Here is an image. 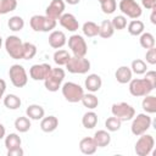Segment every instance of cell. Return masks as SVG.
<instances>
[{"instance_id":"cell-1","label":"cell","mask_w":156,"mask_h":156,"mask_svg":"<svg viewBox=\"0 0 156 156\" xmlns=\"http://www.w3.org/2000/svg\"><path fill=\"white\" fill-rule=\"evenodd\" d=\"M65 71L60 67H56V68H51L50 72L48 73L46 78L44 79V85L46 88V90L49 91H57L61 85H62V82L65 79Z\"/></svg>"},{"instance_id":"cell-34","label":"cell","mask_w":156,"mask_h":156,"mask_svg":"<svg viewBox=\"0 0 156 156\" xmlns=\"http://www.w3.org/2000/svg\"><path fill=\"white\" fill-rule=\"evenodd\" d=\"M139 43L144 49H150L155 46V37L149 32H143L139 38Z\"/></svg>"},{"instance_id":"cell-28","label":"cell","mask_w":156,"mask_h":156,"mask_svg":"<svg viewBox=\"0 0 156 156\" xmlns=\"http://www.w3.org/2000/svg\"><path fill=\"white\" fill-rule=\"evenodd\" d=\"M82 30H83V34L88 38H93V37L99 35V26L93 21L85 22L82 27Z\"/></svg>"},{"instance_id":"cell-5","label":"cell","mask_w":156,"mask_h":156,"mask_svg":"<svg viewBox=\"0 0 156 156\" xmlns=\"http://www.w3.org/2000/svg\"><path fill=\"white\" fill-rule=\"evenodd\" d=\"M132 119L133 121H132L130 130L136 136L146 133L147 129L151 127V122H152L151 121V117L149 116V113H138Z\"/></svg>"},{"instance_id":"cell-16","label":"cell","mask_w":156,"mask_h":156,"mask_svg":"<svg viewBox=\"0 0 156 156\" xmlns=\"http://www.w3.org/2000/svg\"><path fill=\"white\" fill-rule=\"evenodd\" d=\"M67 43L66 34L62 30H52L49 34V45L54 49H61Z\"/></svg>"},{"instance_id":"cell-27","label":"cell","mask_w":156,"mask_h":156,"mask_svg":"<svg viewBox=\"0 0 156 156\" xmlns=\"http://www.w3.org/2000/svg\"><path fill=\"white\" fill-rule=\"evenodd\" d=\"M21 104H22V101H21V99L16 94H7L4 98V105L9 110H17V108H20Z\"/></svg>"},{"instance_id":"cell-30","label":"cell","mask_w":156,"mask_h":156,"mask_svg":"<svg viewBox=\"0 0 156 156\" xmlns=\"http://www.w3.org/2000/svg\"><path fill=\"white\" fill-rule=\"evenodd\" d=\"M22 144V140L20 138L18 134L16 133H10L5 136V147L7 150H11V149H15V147H20Z\"/></svg>"},{"instance_id":"cell-2","label":"cell","mask_w":156,"mask_h":156,"mask_svg":"<svg viewBox=\"0 0 156 156\" xmlns=\"http://www.w3.org/2000/svg\"><path fill=\"white\" fill-rule=\"evenodd\" d=\"M61 91L63 98L68 101V102H79L84 95V90L83 88L73 82H66L63 85H61Z\"/></svg>"},{"instance_id":"cell-22","label":"cell","mask_w":156,"mask_h":156,"mask_svg":"<svg viewBox=\"0 0 156 156\" xmlns=\"http://www.w3.org/2000/svg\"><path fill=\"white\" fill-rule=\"evenodd\" d=\"M93 138H94L98 147H105V146H107L111 143V135H110L108 130L100 129V130L95 132V134H94Z\"/></svg>"},{"instance_id":"cell-26","label":"cell","mask_w":156,"mask_h":156,"mask_svg":"<svg viewBox=\"0 0 156 156\" xmlns=\"http://www.w3.org/2000/svg\"><path fill=\"white\" fill-rule=\"evenodd\" d=\"M145 29V26H144V22L140 21V20H133L128 23V33L130 35H134V37H138L140 35Z\"/></svg>"},{"instance_id":"cell-11","label":"cell","mask_w":156,"mask_h":156,"mask_svg":"<svg viewBox=\"0 0 156 156\" xmlns=\"http://www.w3.org/2000/svg\"><path fill=\"white\" fill-rule=\"evenodd\" d=\"M118 7L123 15L133 20H138L143 13L141 6L135 0H121Z\"/></svg>"},{"instance_id":"cell-17","label":"cell","mask_w":156,"mask_h":156,"mask_svg":"<svg viewBox=\"0 0 156 156\" xmlns=\"http://www.w3.org/2000/svg\"><path fill=\"white\" fill-rule=\"evenodd\" d=\"M84 85H85L87 90H88V91H90V93L99 91V90H100V88H101V85H102L101 77H100L99 74L91 73V74H89V76L85 78Z\"/></svg>"},{"instance_id":"cell-15","label":"cell","mask_w":156,"mask_h":156,"mask_svg":"<svg viewBox=\"0 0 156 156\" xmlns=\"http://www.w3.org/2000/svg\"><path fill=\"white\" fill-rule=\"evenodd\" d=\"M58 22L65 29H67L69 32H76L79 28V23H78L76 16L72 13H65L63 12L61 15V17L58 18Z\"/></svg>"},{"instance_id":"cell-31","label":"cell","mask_w":156,"mask_h":156,"mask_svg":"<svg viewBox=\"0 0 156 156\" xmlns=\"http://www.w3.org/2000/svg\"><path fill=\"white\" fill-rule=\"evenodd\" d=\"M80 101H82L83 106L87 107V108H89V110H94V108H96L99 106V99L93 93L84 94Z\"/></svg>"},{"instance_id":"cell-25","label":"cell","mask_w":156,"mask_h":156,"mask_svg":"<svg viewBox=\"0 0 156 156\" xmlns=\"http://www.w3.org/2000/svg\"><path fill=\"white\" fill-rule=\"evenodd\" d=\"M82 124L87 129H93L98 124V115L94 111H88L82 117Z\"/></svg>"},{"instance_id":"cell-20","label":"cell","mask_w":156,"mask_h":156,"mask_svg":"<svg viewBox=\"0 0 156 156\" xmlns=\"http://www.w3.org/2000/svg\"><path fill=\"white\" fill-rule=\"evenodd\" d=\"M26 116H27L29 119L39 121V119H41V118L45 116V110H44V107H41L40 105L32 104V105H29V106L26 108Z\"/></svg>"},{"instance_id":"cell-33","label":"cell","mask_w":156,"mask_h":156,"mask_svg":"<svg viewBox=\"0 0 156 156\" xmlns=\"http://www.w3.org/2000/svg\"><path fill=\"white\" fill-rule=\"evenodd\" d=\"M7 26L12 32H20L24 27V21L21 16H12L7 21Z\"/></svg>"},{"instance_id":"cell-46","label":"cell","mask_w":156,"mask_h":156,"mask_svg":"<svg viewBox=\"0 0 156 156\" xmlns=\"http://www.w3.org/2000/svg\"><path fill=\"white\" fill-rule=\"evenodd\" d=\"M5 134H6V129H5L4 124H2V123H0V139L5 138Z\"/></svg>"},{"instance_id":"cell-44","label":"cell","mask_w":156,"mask_h":156,"mask_svg":"<svg viewBox=\"0 0 156 156\" xmlns=\"http://www.w3.org/2000/svg\"><path fill=\"white\" fill-rule=\"evenodd\" d=\"M24 152L22 150V147H15V149H11V150H7V156H22Z\"/></svg>"},{"instance_id":"cell-24","label":"cell","mask_w":156,"mask_h":156,"mask_svg":"<svg viewBox=\"0 0 156 156\" xmlns=\"http://www.w3.org/2000/svg\"><path fill=\"white\" fill-rule=\"evenodd\" d=\"M141 107L149 115L155 113L156 112V96L150 95V94L145 95L143 101H141Z\"/></svg>"},{"instance_id":"cell-19","label":"cell","mask_w":156,"mask_h":156,"mask_svg":"<svg viewBox=\"0 0 156 156\" xmlns=\"http://www.w3.org/2000/svg\"><path fill=\"white\" fill-rule=\"evenodd\" d=\"M132 76H133V72H132L130 67H128V66H121L115 72V78L121 84L129 83V80L132 79Z\"/></svg>"},{"instance_id":"cell-13","label":"cell","mask_w":156,"mask_h":156,"mask_svg":"<svg viewBox=\"0 0 156 156\" xmlns=\"http://www.w3.org/2000/svg\"><path fill=\"white\" fill-rule=\"evenodd\" d=\"M65 1L63 0H51L45 10V15L52 20H58L65 12Z\"/></svg>"},{"instance_id":"cell-10","label":"cell","mask_w":156,"mask_h":156,"mask_svg":"<svg viewBox=\"0 0 156 156\" xmlns=\"http://www.w3.org/2000/svg\"><path fill=\"white\" fill-rule=\"evenodd\" d=\"M154 146H155L154 136L144 133V134L139 135V139L136 140L135 146H134V151L138 156H147L152 151Z\"/></svg>"},{"instance_id":"cell-32","label":"cell","mask_w":156,"mask_h":156,"mask_svg":"<svg viewBox=\"0 0 156 156\" xmlns=\"http://www.w3.org/2000/svg\"><path fill=\"white\" fill-rule=\"evenodd\" d=\"M30 119L27 117V116H22V117H18L16 118L15 121V128L20 132V133H26L30 129Z\"/></svg>"},{"instance_id":"cell-37","label":"cell","mask_w":156,"mask_h":156,"mask_svg":"<svg viewBox=\"0 0 156 156\" xmlns=\"http://www.w3.org/2000/svg\"><path fill=\"white\" fill-rule=\"evenodd\" d=\"M17 7V0H0V15H6Z\"/></svg>"},{"instance_id":"cell-48","label":"cell","mask_w":156,"mask_h":156,"mask_svg":"<svg viewBox=\"0 0 156 156\" xmlns=\"http://www.w3.org/2000/svg\"><path fill=\"white\" fill-rule=\"evenodd\" d=\"M65 1H66L68 5H77L80 0H65Z\"/></svg>"},{"instance_id":"cell-12","label":"cell","mask_w":156,"mask_h":156,"mask_svg":"<svg viewBox=\"0 0 156 156\" xmlns=\"http://www.w3.org/2000/svg\"><path fill=\"white\" fill-rule=\"evenodd\" d=\"M68 46L74 56H85L88 52L85 39L79 34H73L68 38Z\"/></svg>"},{"instance_id":"cell-41","label":"cell","mask_w":156,"mask_h":156,"mask_svg":"<svg viewBox=\"0 0 156 156\" xmlns=\"http://www.w3.org/2000/svg\"><path fill=\"white\" fill-rule=\"evenodd\" d=\"M145 58H146V62L150 63V65L156 63V49H155V46L147 49V51L145 54Z\"/></svg>"},{"instance_id":"cell-4","label":"cell","mask_w":156,"mask_h":156,"mask_svg":"<svg viewBox=\"0 0 156 156\" xmlns=\"http://www.w3.org/2000/svg\"><path fill=\"white\" fill-rule=\"evenodd\" d=\"M29 24L34 32H50L56 27V20H52L46 15H34L30 17Z\"/></svg>"},{"instance_id":"cell-3","label":"cell","mask_w":156,"mask_h":156,"mask_svg":"<svg viewBox=\"0 0 156 156\" xmlns=\"http://www.w3.org/2000/svg\"><path fill=\"white\" fill-rule=\"evenodd\" d=\"M69 73L84 74L90 69V61L85 56H71L68 62L65 65Z\"/></svg>"},{"instance_id":"cell-35","label":"cell","mask_w":156,"mask_h":156,"mask_svg":"<svg viewBox=\"0 0 156 156\" xmlns=\"http://www.w3.org/2000/svg\"><path fill=\"white\" fill-rule=\"evenodd\" d=\"M35 55H37V46L33 43H29V41L23 43L22 58L23 60H32Z\"/></svg>"},{"instance_id":"cell-47","label":"cell","mask_w":156,"mask_h":156,"mask_svg":"<svg viewBox=\"0 0 156 156\" xmlns=\"http://www.w3.org/2000/svg\"><path fill=\"white\" fill-rule=\"evenodd\" d=\"M155 9H156V7H155ZM155 9H152V10H151V11H152V13H151V17H150V18H151V23H154V24L156 23V20H155V11H156V10H155Z\"/></svg>"},{"instance_id":"cell-38","label":"cell","mask_w":156,"mask_h":156,"mask_svg":"<svg viewBox=\"0 0 156 156\" xmlns=\"http://www.w3.org/2000/svg\"><path fill=\"white\" fill-rule=\"evenodd\" d=\"M121 124H122V121H119L117 117L112 116V117H108L106 121H105V127L108 132H117L121 129Z\"/></svg>"},{"instance_id":"cell-39","label":"cell","mask_w":156,"mask_h":156,"mask_svg":"<svg viewBox=\"0 0 156 156\" xmlns=\"http://www.w3.org/2000/svg\"><path fill=\"white\" fill-rule=\"evenodd\" d=\"M111 23H112L115 30L116 29L117 30H122V29H124L127 27V18L123 15H117L111 20Z\"/></svg>"},{"instance_id":"cell-43","label":"cell","mask_w":156,"mask_h":156,"mask_svg":"<svg viewBox=\"0 0 156 156\" xmlns=\"http://www.w3.org/2000/svg\"><path fill=\"white\" fill-rule=\"evenodd\" d=\"M141 5L146 10H152L156 7V0H141Z\"/></svg>"},{"instance_id":"cell-50","label":"cell","mask_w":156,"mask_h":156,"mask_svg":"<svg viewBox=\"0 0 156 156\" xmlns=\"http://www.w3.org/2000/svg\"><path fill=\"white\" fill-rule=\"evenodd\" d=\"M98 1H99V2L101 4V2H102V1H105V0H98Z\"/></svg>"},{"instance_id":"cell-14","label":"cell","mask_w":156,"mask_h":156,"mask_svg":"<svg viewBox=\"0 0 156 156\" xmlns=\"http://www.w3.org/2000/svg\"><path fill=\"white\" fill-rule=\"evenodd\" d=\"M51 68L49 63H37L29 68V76L33 80H44Z\"/></svg>"},{"instance_id":"cell-42","label":"cell","mask_w":156,"mask_h":156,"mask_svg":"<svg viewBox=\"0 0 156 156\" xmlns=\"http://www.w3.org/2000/svg\"><path fill=\"white\" fill-rule=\"evenodd\" d=\"M144 78L151 84V87H152L154 89L156 88V72H155V71H146Z\"/></svg>"},{"instance_id":"cell-18","label":"cell","mask_w":156,"mask_h":156,"mask_svg":"<svg viewBox=\"0 0 156 156\" xmlns=\"http://www.w3.org/2000/svg\"><path fill=\"white\" fill-rule=\"evenodd\" d=\"M96 149H98V145H96L94 138L85 136L79 141V150L84 155H93L96 152Z\"/></svg>"},{"instance_id":"cell-36","label":"cell","mask_w":156,"mask_h":156,"mask_svg":"<svg viewBox=\"0 0 156 156\" xmlns=\"http://www.w3.org/2000/svg\"><path fill=\"white\" fill-rule=\"evenodd\" d=\"M146 62L144 60H140V58H135L132 61V65H130V69L133 73L135 74H144L146 72Z\"/></svg>"},{"instance_id":"cell-6","label":"cell","mask_w":156,"mask_h":156,"mask_svg":"<svg viewBox=\"0 0 156 156\" xmlns=\"http://www.w3.org/2000/svg\"><path fill=\"white\" fill-rule=\"evenodd\" d=\"M154 90L151 84L145 78H132L129 80V93L133 96L140 98L150 94Z\"/></svg>"},{"instance_id":"cell-9","label":"cell","mask_w":156,"mask_h":156,"mask_svg":"<svg viewBox=\"0 0 156 156\" xmlns=\"http://www.w3.org/2000/svg\"><path fill=\"white\" fill-rule=\"evenodd\" d=\"M9 77L16 88H23L28 82V74L22 65H12L9 69Z\"/></svg>"},{"instance_id":"cell-49","label":"cell","mask_w":156,"mask_h":156,"mask_svg":"<svg viewBox=\"0 0 156 156\" xmlns=\"http://www.w3.org/2000/svg\"><path fill=\"white\" fill-rule=\"evenodd\" d=\"M1 45H2V38L0 37V49H1Z\"/></svg>"},{"instance_id":"cell-21","label":"cell","mask_w":156,"mask_h":156,"mask_svg":"<svg viewBox=\"0 0 156 156\" xmlns=\"http://www.w3.org/2000/svg\"><path fill=\"white\" fill-rule=\"evenodd\" d=\"M58 127V119L55 116L43 117L40 121V129L45 133H51Z\"/></svg>"},{"instance_id":"cell-40","label":"cell","mask_w":156,"mask_h":156,"mask_svg":"<svg viewBox=\"0 0 156 156\" xmlns=\"http://www.w3.org/2000/svg\"><path fill=\"white\" fill-rule=\"evenodd\" d=\"M100 5H101L102 12L106 13V15L113 13V12L116 11V9H117V2H116V0H105V1H102Z\"/></svg>"},{"instance_id":"cell-45","label":"cell","mask_w":156,"mask_h":156,"mask_svg":"<svg viewBox=\"0 0 156 156\" xmlns=\"http://www.w3.org/2000/svg\"><path fill=\"white\" fill-rule=\"evenodd\" d=\"M5 90H6V82H5L4 79H1V78H0V100L4 98Z\"/></svg>"},{"instance_id":"cell-8","label":"cell","mask_w":156,"mask_h":156,"mask_svg":"<svg viewBox=\"0 0 156 156\" xmlns=\"http://www.w3.org/2000/svg\"><path fill=\"white\" fill-rule=\"evenodd\" d=\"M5 49L10 57H12L13 60H20L22 58L23 41L17 35H9L5 39Z\"/></svg>"},{"instance_id":"cell-23","label":"cell","mask_w":156,"mask_h":156,"mask_svg":"<svg viewBox=\"0 0 156 156\" xmlns=\"http://www.w3.org/2000/svg\"><path fill=\"white\" fill-rule=\"evenodd\" d=\"M113 33H115V28H113L111 21L110 20H104L99 26V35L102 39H108L113 35Z\"/></svg>"},{"instance_id":"cell-7","label":"cell","mask_w":156,"mask_h":156,"mask_svg":"<svg viewBox=\"0 0 156 156\" xmlns=\"http://www.w3.org/2000/svg\"><path fill=\"white\" fill-rule=\"evenodd\" d=\"M111 112H112V116L117 117L122 122L130 121L135 116L134 107L127 102H123V101L122 102H115L111 107Z\"/></svg>"},{"instance_id":"cell-29","label":"cell","mask_w":156,"mask_h":156,"mask_svg":"<svg viewBox=\"0 0 156 156\" xmlns=\"http://www.w3.org/2000/svg\"><path fill=\"white\" fill-rule=\"evenodd\" d=\"M69 57H71V55L68 54V51H67V50H63V49H57V50L55 51L54 56H52L54 62H55L57 66H65V65L68 62Z\"/></svg>"}]
</instances>
